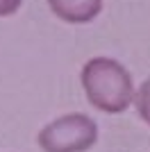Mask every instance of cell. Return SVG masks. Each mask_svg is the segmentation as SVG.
<instances>
[{"instance_id":"obj_1","label":"cell","mask_w":150,"mask_h":152,"mask_svg":"<svg viewBox=\"0 0 150 152\" xmlns=\"http://www.w3.org/2000/svg\"><path fill=\"white\" fill-rule=\"evenodd\" d=\"M80 82L91 107L102 114H123L134 102V80L130 70L112 57H91L80 73Z\"/></svg>"},{"instance_id":"obj_2","label":"cell","mask_w":150,"mask_h":152,"mask_svg":"<svg viewBox=\"0 0 150 152\" xmlns=\"http://www.w3.org/2000/svg\"><path fill=\"white\" fill-rule=\"evenodd\" d=\"M98 141V125L91 116L73 111L43 125L37 143L43 152H87Z\"/></svg>"},{"instance_id":"obj_3","label":"cell","mask_w":150,"mask_h":152,"mask_svg":"<svg viewBox=\"0 0 150 152\" xmlns=\"http://www.w3.org/2000/svg\"><path fill=\"white\" fill-rule=\"evenodd\" d=\"M50 12L71 25H84L102 12V0H48Z\"/></svg>"},{"instance_id":"obj_4","label":"cell","mask_w":150,"mask_h":152,"mask_svg":"<svg viewBox=\"0 0 150 152\" xmlns=\"http://www.w3.org/2000/svg\"><path fill=\"white\" fill-rule=\"evenodd\" d=\"M132 104H134V109H137L139 118L150 127V77L143 80L141 86L134 91V102H132Z\"/></svg>"},{"instance_id":"obj_5","label":"cell","mask_w":150,"mask_h":152,"mask_svg":"<svg viewBox=\"0 0 150 152\" xmlns=\"http://www.w3.org/2000/svg\"><path fill=\"white\" fill-rule=\"evenodd\" d=\"M23 5V0H0V16H12Z\"/></svg>"}]
</instances>
